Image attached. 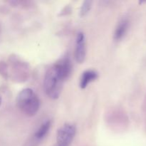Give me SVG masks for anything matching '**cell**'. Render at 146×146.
<instances>
[{
  "mask_svg": "<svg viewBox=\"0 0 146 146\" xmlns=\"http://www.w3.org/2000/svg\"><path fill=\"white\" fill-rule=\"evenodd\" d=\"M51 123L50 121H46L43 123L39 128L34 133L32 138L27 143V146H38V144L44 139L48 134L51 128Z\"/></svg>",
  "mask_w": 146,
  "mask_h": 146,
  "instance_id": "4",
  "label": "cell"
},
{
  "mask_svg": "<svg viewBox=\"0 0 146 146\" xmlns=\"http://www.w3.org/2000/svg\"><path fill=\"white\" fill-rule=\"evenodd\" d=\"M17 104L21 112L28 116L36 115L39 110L40 101L38 96L31 88H25L19 93Z\"/></svg>",
  "mask_w": 146,
  "mask_h": 146,
  "instance_id": "1",
  "label": "cell"
},
{
  "mask_svg": "<svg viewBox=\"0 0 146 146\" xmlns=\"http://www.w3.org/2000/svg\"><path fill=\"white\" fill-rule=\"evenodd\" d=\"M128 28V21L127 20L123 19L120 21L119 24L117 26L116 29L114 32V39L115 41H120L122 39L125 35L127 32V30Z\"/></svg>",
  "mask_w": 146,
  "mask_h": 146,
  "instance_id": "8",
  "label": "cell"
},
{
  "mask_svg": "<svg viewBox=\"0 0 146 146\" xmlns=\"http://www.w3.org/2000/svg\"><path fill=\"white\" fill-rule=\"evenodd\" d=\"M86 58V41L84 33L79 32L77 34L76 41L75 58L77 63L81 64Z\"/></svg>",
  "mask_w": 146,
  "mask_h": 146,
  "instance_id": "5",
  "label": "cell"
},
{
  "mask_svg": "<svg viewBox=\"0 0 146 146\" xmlns=\"http://www.w3.org/2000/svg\"><path fill=\"white\" fill-rule=\"evenodd\" d=\"M54 66L58 71L64 81L68 79L72 72V64L68 56H65L54 64Z\"/></svg>",
  "mask_w": 146,
  "mask_h": 146,
  "instance_id": "6",
  "label": "cell"
},
{
  "mask_svg": "<svg viewBox=\"0 0 146 146\" xmlns=\"http://www.w3.org/2000/svg\"><path fill=\"white\" fill-rule=\"evenodd\" d=\"M1 101H2V99H1V97L0 96V105L1 104Z\"/></svg>",
  "mask_w": 146,
  "mask_h": 146,
  "instance_id": "11",
  "label": "cell"
},
{
  "mask_svg": "<svg viewBox=\"0 0 146 146\" xmlns=\"http://www.w3.org/2000/svg\"><path fill=\"white\" fill-rule=\"evenodd\" d=\"M64 81L54 65L48 68L44 80V88L46 95L52 99L58 98L61 94Z\"/></svg>",
  "mask_w": 146,
  "mask_h": 146,
  "instance_id": "2",
  "label": "cell"
},
{
  "mask_svg": "<svg viewBox=\"0 0 146 146\" xmlns=\"http://www.w3.org/2000/svg\"><path fill=\"white\" fill-rule=\"evenodd\" d=\"M76 133V128L74 124L66 123L58 130L56 136V146H69L72 143Z\"/></svg>",
  "mask_w": 146,
  "mask_h": 146,
  "instance_id": "3",
  "label": "cell"
},
{
  "mask_svg": "<svg viewBox=\"0 0 146 146\" xmlns=\"http://www.w3.org/2000/svg\"><path fill=\"white\" fill-rule=\"evenodd\" d=\"M0 74L5 78H7L9 76L8 67L4 62H0Z\"/></svg>",
  "mask_w": 146,
  "mask_h": 146,
  "instance_id": "10",
  "label": "cell"
},
{
  "mask_svg": "<svg viewBox=\"0 0 146 146\" xmlns=\"http://www.w3.org/2000/svg\"><path fill=\"white\" fill-rule=\"evenodd\" d=\"M91 7H92V1H84L81 7V10H80V15H81V17H84V16L86 15L89 12L90 10H91Z\"/></svg>",
  "mask_w": 146,
  "mask_h": 146,
  "instance_id": "9",
  "label": "cell"
},
{
  "mask_svg": "<svg viewBox=\"0 0 146 146\" xmlns=\"http://www.w3.org/2000/svg\"><path fill=\"white\" fill-rule=\"evenodd\" d=\"M98 74L94 70H87L82 74L80 80V87L81 88H86L88 84L93 82L98 78Z\"/></svg>",
  "mask_w": 146,
  "mask_h": 146,
  "instance_id": "7",
  "label": "cell"
}]
</instances>
